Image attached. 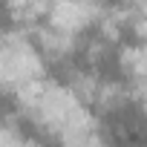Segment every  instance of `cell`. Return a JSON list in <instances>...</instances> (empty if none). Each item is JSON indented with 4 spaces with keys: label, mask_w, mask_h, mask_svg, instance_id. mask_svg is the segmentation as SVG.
<instances>
[{
    "label": "cell",
    "mask_w": 147,
    "mask_h": 147,
    "mask_svg": "<svg viewBox=\"0 0 147 147\" xmlns=\"http://www.w3.org/2000/svg\"><path fill=\"white\" fill-rule=\"evenodd\" d=\"M35 147H66V141H63V136H58L55 130H49V127H46Z\"/></svg>",
    "instance_id": "2"
},
{
    "label": "cell",
    "mask_w": 147,
    "mask_h": 147,
    "mask_svg": "<svg viewBox=\"0 0 147 147\" xmlns=\"http://www.w3.org/2000/svg\"><path fill=\"white\" fill-rule=\"evenodd\" d=\"M110 40L121 49V52H138L147 46V35L144 29L138 26V18H130V15H121L110 32Z\"/></svg>",
    "instance_id": "1"
},
{
    "label": "cell",
    "mask_w": 147,
    "mask_h": 147,
    "mask_svg": "<svg viewBox=\"0 0 147 147\" xmlns=\"http://www.w3.org/2000/svg\"><path fill=\"white\" fill-rule=\"evenodd\" d=\"M43 3H58V0H43Z\"/></svg>",
    "instance_id": "4"
},
{
    "label": "cell",
    "mask_w": 147,
    "mask_h": 147,
    "mask_svg": "<svg viewBox=\"0 0 147 147\" xmlns=\"http://www.w3.org/2000/svg\"><path fill=\"white\" fill-rule=\"evenodd\" d=\"M98 3H101L104 9H110V12H121V9H127V0H98Z\"/></svg>",
    "instance_id": "3"
}]
</instances>
